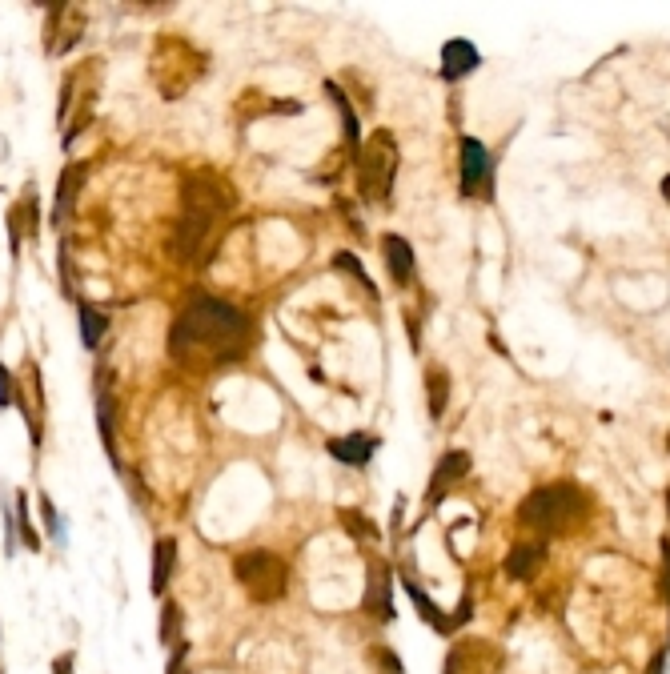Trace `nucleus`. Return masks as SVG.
Instances as JSON below:
<instances>
[{
	"mask_svg": "<svg viewBox=\"0 0 670 674\" xmlns=\"http://www.w3.org/2000/svg\"><path fill=\"white\" fill-rule=\"evenodd\" d=\"M253 346V321L217 301V297H197L173 325L169 350L177 362L193 366V370H213L225 362H241Z\"/></svg>",
	"mask_w": 670,
	"mask_h": 674,
	"instance_id": "f257e3e1",
	"label": "nucleus"
},
{
	"mask_svg": "<svg viewBox=\"0 0 670 674\" xmlns=\"http://www.w3.org/2000/svg\"><path fill=\"white\" fill-rule=\"evenodd\" d=\"M233 205V185L221 181L217 173H193L185 181V213L177 225V253L193 257L201 253L205 237L213 233V225L225 217V209Z\"/></svg>",
	"mask_w": 670,
	"mask_h": 674,
	"instance_id": "f03ea898",
	"label": "nucleus"
},
{
	"mask_svg": "<svg viewBox=\"0 0 670 674\" xmlns=\"http://www.w3.org/2000/svg\"><path fill=\"white\" fill-rule=\"evenodd\" d=\"M578 518H582V494L570 482L538 486L518 506V522L530 526V530H538V534H566Z\"/></svg>",
	"mask_w": 670,
	"mask_h": 674,
	"instance_id": "7ed1b4c3",
	"label": "nucleus"
},
{
	"mask_svg": "<svg viewBox=\"0 0 670 674\" xmlns=\"http://www.w3.org/2000/svg\"><path fill=\"white\" fill-rule=\"evenodd\" d=\"M394 177H398V141L394 133L382 129L358 153V189L370 205H382L394 193Z\"/></svg>",
	"mask_w": 670,
	"mask_h": 674,
	"instance_id": "20e7f679",
	"label": "nucleus"
},
{
	"mask_svg": "<svg viewBox=\"0 0 670 674\" xmlns=\"http://www.w3.org/2000/svg\"><path fill=\"white\" fill-rule=\"evenodd\" d=\"M233 574H237V582L245 586V594L253 602H277V598H285L289 566L273 550H245V554H237Z\"/></svg>",
	"mask_w": 670,
	"mask_h": 674,
	"instance_id": "39448f33",
	"label": "nucleus"
},
{
	"mask_svg": "<svg viewBox=\"0 0 670 674\" xmlns=\"http://www.w3.org/2000/svg\"><path fill=\"white\" fill-rule=\"evenodd\" d=\"M205 73V61L201 53H193L185 41H157L153 49V81L165 97H181L197 77Z\"/></svg>",
	"mask_w": 670,
	"mask_h": 674,
	"instance_id": "423d86ee",
	"label": "nucleus"
},
{
	"mask_svg": "<svg viewBox=\"0 0 670 674\" xmlns=\"http://www.w3.org/2000/svg\"><path fill=\"white\" fill-rule=\"evenodd\" d=\"M506 654L490 638H458L446 654L442 674H502Z\"/></svg>",
	"mask_w": 670,
	"mask_h": 674,
	"instance_id": "0eeeda50",
	"label": "nucleus"
},
{
	"mask_svg": "<svg viewBox=\"0 0 670 674\" xmlns=\"http://www.w3.org/2000/svg\"><path fill=\"white\" fill-rule=\"evenodd\" d=\"M462 193L490 197V149L474 137H462Z\"/></svg>",
	"mask_w": 670,
	"mask_h": 674,
	"instance_id": "6e6552de",
	"label": "nucleus"
},
{
	"mask_svg": "<svg viewBox=\"0 0 670 674\" xmlns=\"http://www.w3.org/2000/svg\"><path fill=\"white\" fill-rule=\"evenodd\" d=\"M466 474H470V454H466V450H450V454L434 466V478H430V490H426V510H434Z\"/></svg>",
	"mask_w": 670,
	"mask_h": 674,
	"instance_id": "1a4fd4ad",
	"label": "nucleus"
},
{
	"mask_svg": "<svg viewBox=\"0 0 670 674\" xmlns=\"http://www.w3.org/2000/svg\"><path fill=\"white\" fill-rule=\"evenodd\" d=\"M366 610L374 618H394V570L386 562L370 566V586H366Z\"/></svg>",
	"mask_w": 670,
	"mask_h": 674,
	"instance_id": "9d476101",
	"label": "nucleus"
},
{
	"mask_svg": "<svg viewBox=\"0 0 670 674\" xmlns=\"http://www.w3.org/2000/svg\"><path fill=\"white\" fill-rule=\"evenodd\" d=\"M546 562V542L542 538H530V542H514V550L506 554V574L510 578H522L530 582Z\"/></svg>",
	"mask_w": 670,
	"mask_h": 674,
	"instance_id": "9b49d317",
	"label": "nucleus"
},
{
	"mask_svg": "<svg viewBox=\"0 0 670 674\" xmlns=\"http://www.w3.org/2000/svg\"><path fill=\"white\" fill-rule=\"evenodd\" d=\"M478 65H482V57H478V49L470 41H446V49H442V77L446 81H462Z\"/></svg>",
	"mask_w": 670,
	"mask_h": 674,
	"instance_id": "f8f14e48",
	"label": "nucleus"
},
{
	"mask_svg": "<svg viewBox=\"0 0 670 674\" xmlns=\"http://www.w3.org/2000/svg\"><path fill=\"white\" fill-rule=\"evenodd\" d=\"M329 454L346 462V466H366L374 454H378V438L370 434H350V438H333L329 442Z\"/></svg>",
	"mask_w": 670,
	"mask_h": 674,
	"instance_id": "ddd939ff",
	"label": "nucleus"
},
{
	"mask_svg": "<svg viewBox=\"0 0 670 674\" xmlns=\"http://www.w3.org/2000/svg\"><path fill=\"white\" fill-rule=\"evenodd\" d=\"M382 253H386V265H390L394 281L406 285V281L414 277V249H410V241L398 237V233H386V237H382Z\"/></svg>",
	"mask_w": 670,
	"mask_h": 674,
	"instance_id": "4468645a",
	"label": "nucleus"
},
{
	"mask_svg": "<svg viewBox=\"0 0 670 674\" xmlns=\"http://www.w3.org/2000/svg\"><path fill=\"white\" fill-rule=\"evenodd\" d=\"M406 594L414 598L418 614H422V618H426V622H430V626H434L438 634H450V630H454V618H450V614H442V610L434 606V598H430V594H426V590H422V586H418L414 578H406Z\"/></svg>",
	"mask_w": 670,
	"mask_h": 674,
	"instance_id": "2eb2a0df",
	"label": "nucleus"
},
{
	"mask_svg": "<svg viewBox=\"0 0 670 674\" xmlns=\"http://www.w3.org/2000/svg\"><path fill=\"white\" fill-rule=\"evenodd\" d=\"M173 562H177V542L173 538H157V546H153V594H161L165 586H169V578H173Z\"/></svg>",
	"mask_w": 670,
	"mask_h": 674,
	"instance_id": "dca6fc26",
	"label": "nucleus"
},
{
	"mask_svg": "<svg viewBox=\"0 0 670 674\" xmlns=\"http://www.w3.org/2000/svg\"><path fill=\"white\" fill-rule=\"evenodd\" d=\"M81 181H85V165H69V169L61 173V181H57V205H53V217H57V221H65V213H69V205H73Z\"/></svg>",
	"mask_w": 670,
	"mask_h": 674,
	"instance_id": "f3484780",
	"label": "nucleus"
},
{
	"mask_svg": "<svg viewBox=\"0 0 670 674\" xmlns=\"http://www.w3.org/2000/svg\"><path fill=\"white\" fill-rule=\"evenodd\" d=\"M426 394H430V418H442L446 414V398H450V378L446 370H426Z\"/></svg>",
	"mask_w": 670,
	"mask_h": 674,
	"instance_id": "a211bd4d",
	"label": "nucleus"
},
{
	"mask_svg": "<svg viewBox=\"0 0 670 674\" xmlns=\"http://www.w3.org/2000/svg\"><path fill=\"white\" fill-rule=\"evenodd\" d=\"M105 313L101 309H93V305H81V342L89 346V350H97V342L105 337Z\"/></svg>",
	"mask_w": 670,
	"mask_h": 674,
	"instance_id": "6ab92c4d",
	"label": "nucleus"
},
{
	"mask_svg": "<svg viewBox=\"0 0 670 674\" xmlns=\"http://www.w3.org/2000/svg\"><path fill=\"white\" fill-rule=\"evenodd\" d=\"M329 97H333V105H338V109H342V121H346V141H350V145H358V113L350 109L346 93H342L338 85H329Z\"/></svg>",
	"mask_w": 670,
	"mask_h": 674,
	"instance_id": "aec40b11",
	"label": "nucleus"
},
{
	"mask_svg": "<svg viewBox=\"0 0 670 674\" xmlns=\"http://www.w3.org/2000/svg\"><path fill=\"white\" fill-rule=\"evenodd\" d=\"M342 526H346L350 534H362L366 542H374V538H378V530H374V526H370V522H366V518H362L358 510H354V514L346 510V514H342Z\"/></svg>",
	"mask_w": 670,
	"mask_h": 674,
	"instance_id": "412c9836",
	"label": "nucleus"
},
{
	"mask_svg": "<svg viewBox=\"0 0 670 674\" xmlns=\"http://www.w3.org/2000/svg\"><path fill=\"white\" fill-rule=\"evenodd\" d=\"M338 269H346V273H354V277H358V281H362V285H366V289H374V285H370V277H366V269H362V261H358V257H350V253H338Z\"/></svg>",
	"mask_w": 670,
	"mask_h": 674,
	"instance_id": "4be33fe9",
	"label": "nucleus"
},
{
	"mask_svg": "<svg viewBox=\"0 0 670 674\" xmlns=\"http://www.w3.org/2000/svg\"><path fill=\"white\" fill-rule=\"evenodd\" d=\"M173 634H177V606H173V602H165V618H161V642H173Z\"/></svg>",
	"mask_w": 670,
	"mask_h": 674,
	"instance_id": "5701e85b",
	"label": "nucleus"
},
{
	"mask_svg": "<svg viewBox=\"0 0 670 674\" xmlns=\"http://www.w3.org/2000/svg\"><path fill=\"white\" fill-rule=\"evenodd\" d=\"M662 594L670 606V538H662Z\"/></svg>",
	"mask_w": 670,
	"mask_h": 674,
	"instance_id": "b1692460",
	"label": "nucleus"
},
{
	"mask_svg": "<svg viewBox=\"0 0 670 674\" xmlns=\"http://www.w3.org/2000/svg\"><path fill=\"white\" fill-rule=\"evenodd\" d=\"M374 658H378V666H382L386 674H402V662H398L390 650H382V646H378V650H374Z\"/></svg>",
	"mask_w": 670,
	"mask_h": 674,
	"instance_id": "393cba45",
	"label": "nucleus"
},
{
	"mask_svg": "<svg viewBox=\"0 0 670 674\" xmlns=\"http://www.w3.org/2000/svg\"><path fill=\"white\" fill-rule=\"evenodd\" d=\"M13 402V374L0 366V406H9Z\"/></svg>",
	"mask_w": 670,
	"mask_h": 674,
	"instance_id": "a878e982",
	"label": "nucleus"
},
{
	"mask_svg": "<svg viewBox=\"0 0 670 674\" xmlns=\"http://www.w3.org/2000/svg\"><path fill=\"white\" fill-rule=\"evenodd\" d=\"M41 510H45V522H49L53 538H61V522H57V510H53V502H49V498H41Z\"/></svg>",
	"mask_w": 670,
	"mask_h": 674,
	"instance_id": "bb28decb",
	"label": "nucleus"
},
{
	"mask_svg": "<svg viewBox=\"0 0 670 674\" xmlns=\"http://www.w3.org/2000/svg\"><path fill=\"white\" fill-rule=\"evenodd\" d=\"M646 674H666V650H658V654L650 658V666H646Z\"/></svg>",
	"mask_w": 670,
	"mask_h": 674,
	"instance_id": "cd10ccee",
	"label": "nucleus"
},
{
	"mask_svg": "<svg viewBox=\"0 0 670 674\" xmlns=\"http://www.w3.org/2000/svg\"><path fill=\"white\" fill-rule=\"evenodd\" d=\"M53 674H73V654H61V658L53 662Z\"/></svg>",
	"mask_w": 670,
	"mask_h": 674,
	"instance_id": "c85d7f7f",
	"label": "nucleus"
},
{
	"mask_svg": "<svg viewBox=\"0 0 670 674\" xmlns=\"http://www.w3.org/2000/svg\"><path fill=\"white\" fill-rule=\"evenodd\" d=\"M169 674H185V646H177V654L169 662Z\"/></svg>",
	"mask_w": 670,
	"mask_h": 674,
	"instance_id": "c756f323",
	"label": "nucleus"
},
{
	"mask_svg": "<svg viewBox=\"0 0 670 674\" xmlns=\"http://www.w3.org/2000/svg\"><path fill=\"white\" fill-rule=\"evenodd\" d=\"M662 197L670 201V177H662Z\"/></svg>",
	"mask_w": 670,
	"mask_h": 674,
	"instance_id": "7c9ffc66",
	"label": "nucleus"
},
{
	"mask_svg": "<svg viewBox=\"0 0 670 674\" xmlns=\"http://www.w3.org/2000/svg\"><path fill=\"white\" fill-rule=\"evenodd\" d=\"M666 506H670V490H666Z\"/></svg>",
	"mask_w": 670,
	"mask_h": 674,
	"instance_id": "2f4dec72",
	"label": "nucleus"
},
{
	"mask_svg": "<svg viewBox=\"0 0 670 674\" xmlns=\"http://www.w3.org/2000/svg\"><path fill=\"white\" fill-rule=\"evenodd\" d=\"M666 446H670V434H666Z\"/></svg>",
	"mask_w": 670,
	"mask_h": 674,
	"instance_id": "473e14b6",
	"label": "nucleus"
}]
</instances>
